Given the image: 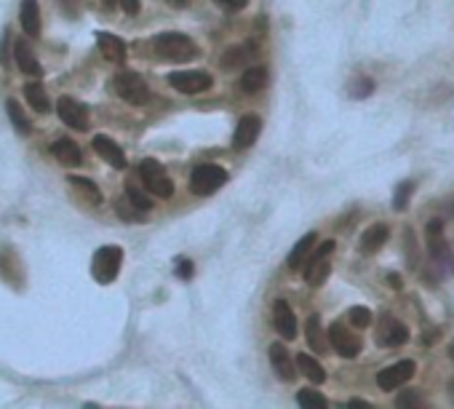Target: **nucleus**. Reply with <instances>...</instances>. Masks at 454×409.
I'll return each mask as SVG.
<instances>
[{"label": "nucleus", "mask_w": 454, "mask_h": 409, "mask_svg": "<svg viewBox=\"0 0 454 409\" xmlns=\"http://www.w3.org/2000/svg\"><path fill=\"white\" fill-rule=\"evenodd\" d=\"M153 46H156V54L161 56V59L174 62V65H179V62H190V59H195V56L200 54L195 41L182 33L158 35L156 41H153Z\"/></svg>", "instance_id": "obj_1"}, {"label": "nucleus", "mask_w": 454, "mask_h": 409, "mask_svg": "<svg viewBox=\"0 0 454 409\" xmlns=\"http://www.w3.org/2000/svg\"><path fill=\"white\" fill-rule=\"evenodd\" d=\"M112 86H115V94H118L123 102H129V105H147V102H150V89H147V83H144L142 75L134 73V70H123V73H118L115 80H112Z\"/></svg>", "instance_id": "obj_2"}, {"label": "nucleus", "mask_w": 454, "mask_h": 409, "mask_svg": "<svg viewBox=\"0 0 454 409\" xmlns=\"http://www.w3.org/2000/svg\"><path fill=\"white\" fill-rule=\"evenodd\" d=\"M139 177H142L144 188L150 190L158 198H171L174 196V182L168 179L166 169L158 164L156 158H144L139 166Z\"/></svg>", "instance_id": "obj_3"}, {"label": "nucleus", "mask_w": 454, "mask_h": 409, "mask_svg": "<svg viewBox=\"0 0 454 409\" xmlns=\"http://www.w3.org/2000/svg\"><path fill=\"white\" fill-rule=\"evenodd\" d=\"M227 182V171L222 166H214V164H203V166H195L193 174H190V190L195 196H211L217 193Z\"/></svg>", "instance_id": "obj_4"}, {"label": "nucleus", "mask_w": 454, "mask_h": 409, "mask_svg": "<svg viewBox=\"0 0 454 409\" xmlns=\"http://www.w3.org/2000/svg\"><path fill=\"white\" fill-rule=\"evenodd\" d=\"M123 265V252L118 246H102L91 260V273L99 284H110L118 278V270Z\"/></svg>", "instance_id": "obj_5"}, {"label": "nucleus", "mask_w": 454, "mask_h": 409, "mask_svg": "<svg viewBox=\"0 0 454 409\" xmlns=\"http://www.w3.org/2000/svg\"><path fill=\"white\" fill-rule=\"evenodd\" d=\"M334 252V241H323L318 249H315V255H310L308 260H305V281H308V287L318 289L329 278V270H332V265H329V260L326 257Z\"/></svg>", "instance_id": "obj_6"}, {"label": "nucleus", "mask_w": 454, "mask_h": 409, "mask_svg": "<svg viewBox=\"0 0 454 409\" xmlns=\"http://www.w3.org/2000/svg\"><path fill=\"white\" fill-rule=\"evenodd\" d=\"M168 86H174L179 94H200L214 86V78L206 70H185V73H168Z\"/></svg>", "instance_id": "obj_7"}, {"label": "nucleus", "mask_w": 454, "mask_h": 409, "mask_svg": "<svg viewBox=\"0 0 454 409\" xmlns=\"http://www.w3.org/2000/svg\"><path fill=\"white\" fill-rule=\"evenodd\" d=\"M56 115H59V121L65 123L67 129H75V132H86L89 129V107L78 100L62 97V100L56 102Z\"/></svg>", "instance_id": "obj_8"}, {"label": "nucleus", "mask_w": 454, "mask_h": 409, "mask_svg": "<svg viewBox=\"0 0 454 409\" xmlns=\"http://www.w3.org/2000/svg\"><path fill=\"white\" fill-rule=\"evenodd\" d=\"M329 343H332V348L342 356V358H355V356L361 354V348H364V345H361V337L350 332L340 321H334L332 326H329Z\"/></svg>", "instance_id": "obj_9"}, {"label": "nucleus", "mask_w": 454, "mask_h": 409, "mask_svg": "<svg viewBox=\"0 0 454 409\" xmlns=\"http://www.w3.org/2000/svg\"><path fill=\"white\" fill-rule=\"evenodd\" d=\"M414 361L411 358H404L399 364H390L385 366L379 375H377V386L382 388V391H399L404 383H409L411 377H414Z\"/></svg>", "instance_id": "obj_10"}, {"label": "nucleus", "mask_w": 454, "mask_h": 409, "mask_svg": "<svg viewBox=\"0 0 454 409\" xmlns=\"http://www.w3.org/2000/svg\"><path fill=\"white\" fill-rule=\"evenodd\" d=\"M262 132V121H259V115L254 112H246L244 118L238 121L235 126V137H233V144L238 150H244V147H252L256 142V137Z\"/></svg>", "instance_id": "obj_11"}, {"label": "nucleus", "mask_w": 454, "mask_h": 409, "mask_svg": "<svg viewBox=\"0 0 454 409\" xmlns=\"http://www.w3.org/2000/svg\"><path fill=\"white\" fill-rule=\"evenodd\" d=\"M406 340H409V329H406L401 321L385 316L382 324H379V329H377V343L388 345V348H399V345H404Z\"/></svg>", "instance_id": "obj_12"}, {"label": "nucleus", "mask_w": 454, "mask_h": 409, "mask_svg": "<svg viewBox=\"0 0 454 409\" xmlns=\"http://www.w3.org/2000/svg\"><path fill=\"white\" fill-rule=\"evenodd\" d=\"M273 321H276V329L281 332L283 340H294L297 337V316L291 313L286 299H276L273 302Z\"/></svg>", "instance_id": "obj_13"}, {"label": "nucleus", "mask_w": 454, "mask_h": 409, "mask_svg": "<svg viewBox=\"0 0 454 409\" xmlns=\"http://www.w3.org/2000/svg\"><path fill=\"white\" fill-rule=\"evenodd\" d=\"M256 43L254 41H249V43H241V46H230L220 59V67L222 70H238V67L249 65L252 59L256 56Z\"/></svg>", "instance_id": "obj_14"}, {"label": "nucleus", "mask_w": 454, "mask_h": 409, "mask_svg": "<svg viewBox=\"0 0 454 409\" xmlns=\"http://www.w3.org/2000/svg\"><path fill=\"white\" fill-rule=\"evenodd\" d=\"M13 59H16L19 70H22V73H27V75H33V78L43 75V67H40V62H38L33 46L27 43L24 38H19V41L13 43Z\"/></svg>", "instance_id": "obj_15"}, {"label": "nucleus", "mask_w": 454, "mask_h": 409, "mask_svg": "<svg viewBox=\"0 0 454 409\" xmlns=\"http://www.w3.org/2000/svg\"><path fill=\"white\" fill-rule=\"evenodd\" d=\"M97 46H99V51L104 59H110L115 65H123L126 62V56H129V48L123 43L118 35H110V33H99L97 35Z\"/></svg>", "instance_id": "obj_16"}, {"label": "nucleus", "mask_w": 454, "mask_h": 409, "mask_svg": "<svg viewBox=\"0 0 454 409\" xmlns=\"http://www.w3.org/2000/svg\"><path fill=\"white\" fill-rule=\"evenodd\" d=\"M270 364L276 369V375L283 380V383H291L297 372H294V364H291V356H288L286 345L281 343H273L270 345Z\"/></svg>", "instance_id": "obj_17"}, {"label": "nucleus", "mask_w": 454, "mask_h": 409, "mask_svg": "<svg viewBox=\"0 0 454 409\" xmlns=\"http://www.w3.org/2000/svg\"><path fill=\"white\" fill-rule=\"evenodd\" d=\"M94 150H97V153H99L112 169H126V166H129V164H126V155H123V150L115 142H112L110 137H104V134L94 137Z\"/></svg>", "instance_id": "obj_18"}, {"label": "nucleus", "mask_w": 454, "mask_h": 409, "mask_svg": "<svg viewBox=\"0 0 454 409\" xmlns=\"http://www.w3.org/2000/svg\"><path fill=\"white\" fill-rule=\"evenodd\" d=\"M388 235H390V230H388V225H372L369 230L361 235V252L364 255H377L385 243H388Z\"/></svg>", "instance_id": "obj_19"}, {"label": "nucleus", "mask_w": 454, "mask_h": 409, "mask_svg": "<svg viewBox=\"0 0 454 409\" xmlns=\"http://www.w3.org/2000/svg\"><path fill=\"white\" fill-rule=\"evenodd\" d=\"M19 22H22V30L30 38L40 33V9H38V0H22L19 6Z\"/></svg>", "instance_id": "obj_20"}, {"label": "nucleus", "mask_w": 454, "mask_h": 409, "mask_svg": "<svg viewBox=\"0 0 454 409\" xmlns=\"http://www.w3.org/2000/svg\"><path fill=\"white\" fill-rule=\"evenodd\" d=\"M54 158L59 164H65V166H80L83 164V155H80L78 144L72 142V139H59L54 142Z\"/></svg>", "instance_id": "obj_21"}, {"label": "nucleus", "mask_w": 454, "mask_h": 409, "mask_svg": "<svg viewBox=\"0 0 454 409\" xmlns=\"http://www.w3.org/2000/svg\"><path fill=\"white\" fill-rule=\"evenodd\" d=\"M315 241H318V235H315V233H308V235H302V238H299L297 246H294V249H291V255H288V267H291V270H299V267L305 265V260L310 257Z\"/></svg>", "instance_id": "obj_22"}, {"label": "nucleus", "mask_w": 454, "mask_h": 409, "mask_svg": "<svg viewBox=\"0 0 454 409\" xmlns=\"http://www.w3.org/2000/svg\"><path fill=\"white\" fill-rule=\"evenodd\" d=\"M305 337H308V345L315 354H326V337H323V326H321V316H308V324H305Z\"/></svg>", "instance_id": "obj_23"}, {"label": "nucleus", "mask_w": 454, "mask_h": 409, "mask_svg": "<svg viewBox=\"0 0 454 409\" xmlns=\"http://www.w3.org/2000/svg\"><path fill=\"white\" fill-rule=\"evenodd\" d=\"M267 83V67H249V70H244V75H241V80H238V86H241V91H246V94H256V91L262 89Z\"/></svg>", "instance_id": "obj_24"}, {"label": "nucleus", "mask_w": 454, "mask_h": 409, "mask_svg": "<svg viewBox=\"0 0 454 409\" xmlns=\"http://www.w3.org/2000/svg\"><path fill=\"white\" fill-rule=\"evenodd\" d=\"M297 369L302 372V375L310 380L313 386H321L323 380H326V372H323V366L313 358V356L308 354H299L297 356Z\"/></svg>", "instance_id": "obj_25"}, {"label": "nucleus", "mask_w": 454, "mask_h": 409, "mask_svg": "<svg viewBox=\"0 0 454 409\" xmlns=\"http://www.w3.org/2000/svg\"><path fill=\"white\" fill-rule=\"evenodd\" d=\"M428 241H431V257L433 262L441 267V265H454V257L452 252H449V246H446V241L441 238V233H433V235H428Z\"/></svg>", "instance_id": "obj_26"}, {"label": "nucleus", "mask_w": 454, "mask_h": 409, "mask_svg": "<svg viewBox=\"0 0 454 409\" xmlns=\"http://www.w3.org/2000/svg\"><path fill=\"white\" fill-rule=\"evenodd\" d=\"M6 110H9V118H11L13 129L22 134V137H30V134H33V123L27 121V115H24V110H22V105H19V102L9 100V102H6Z\"/></svg>", "instance_id": "obj_27"}, {"label": "nucleus", "mask_w": 454, "mask_h": 409, "mask_svg": "<svg viewBox=\"0 0 454 409\" xmlns=\"http://www.w3.org/2000/svg\"><path fill=\"white\" fill-rule=\"evenodd\" d=\"M24 100L30 102V107H33L35 112H48V107H51L40 83H27V86H24Z\"/></svg>", "instance_id": "obj_28"}, {"label": "nucleus", "mask_w": 454, "mask_h": 409, "mask_svg": "<svg viewBox=\"0 0 454 409\" xmlns=\"http://www.w3.org/2000/svg\"><path fill=\"white\" fill-rule=\"evenodd\" d=\"M123 193H126L123 198L129 201L131 206H136L139 211H150V209H153V203H156V201L150 198V196H144L142 190L136 188V185H131V182H126V188H123Z\"/></svg>", "instance_id": "obj_29"}, {"label": "nucleus", "mask_w": 454, "mask_h": 409, "mask_svg": "<svg viewBox=\"0 0 454 409\" xmlns=\"http://www.w3.org/2000/svg\"><path fill=\"white\" fill-rule=\"evenodd\" d=\"M297 404L305 409H326L329 407V401L323 398V393L318 391H313V388H302L297 393Z\"/></svg>", "instance_id": "obj_30"}, {"label": "nucleus", "mask_w": 454, "mask_h": 409, "mask_svg": "<svg viewBox=\"0 0 454 409\" xmlns=\"http://www.w3.org/2000/svg\"><path fill=\"white\" fill-rule=\"evenodd\" d=\"M70 185L78 190V193H83V196L89 198L91 206H99L102 203V193L94 182H89V179H83V177H70Z\"/></svg>", "instance_id": "obj_31"}, {"label": "nucleus", "mask_w": 454, "mask_h": 409, "mask_svg": "<svg viewBox=\"0 0 454 409\" xmlns=\"http://www.w3.org/2000/svg\"><path fill=\"white\" fill-rule=\"evenodd\" d=\"M414 182L411 179H406V182H401L399 188H396V196H393V209L396 211H404L406 206H409V198H411V193H414Z\"/></svg>", "instance_id": "obj_32"}, {"label": "nucleus", "mask_w": 454, "mask_h": 409, "mask_svg": "<svg viewBox=\"0 0 454 409\" xmlns=\"http://www.w3.org/2000/svg\"><path fill=\"white\" fill-rule=\"evenodd\" d=\"M372 91H374V83H372L369 78L364 75L353 78V83H350V97H353V100H366Z\"/></svg>", "instance_id": "obj_33"}, {"label": "nucleus", "mask_w": 454, "mask_h": 409, "mask_svg": "<svg viewBox=\"0 0 454 409\" xmlns=\"http://www.w3.org/2000/svg\"><path fill=\"white\" fill-rule=\"evenodd\" d=\"M347 319H350V324H353L355 329H366V326L372 324V310L364 308V305H355V308H350Z\"/></svg>", "instance_id": "obj_34"}, {"label": "nucleus", "mask_w": 454, "mask_h": 409, "mask_svg": "<svg viewBox=\"0 0 454 409\" xmlns=\"http://www.w3.org/2000/svg\"><path fill=\"white\" fill-rule=\"evenodd\" d=\"M115 211H118V214H121L126 222L142 220V214H144V211H139L136 206H131V203H129L126 198H118V203H115Z\"/></svg>", "instance_id": "obj_35"}, {"label": "nucleus", "mask_w": 454, "mask_h": 409, "mask_svg": "<svg viewBox=\"0 0 454 409\" xmlns=\"http://www.w3.org/2000/svg\"><path fill=\"white\" fill-rule=\"evenodd\" d=\"M396 407H425V401H422V396L417 391H404V393H399V398H396Z\"/></svg>", "instance_id": "obj_36"}, {"label": "nucleus", "mask_w": 454, "mask_h": 409, "mask_svg": "<svg viewBox=\"0 0 454 409\" xmlns=\"http://www.w3.org/2000/svg\"><path fill=\"white\" fill-rule=\"evenodd\" d=\"M406 255H409V267L417 270L420 267V260H417V241H414V230H406Z\"/></svg>", "instance_id": "obj_37"}, {"label": "nucleus", "mask_w": 454, "mask_h": 409, "mask_svg": "<svg viewBox=\"0 0 454 409\" xmlns=\"http://www.w3.org/2000/svg\"><path fill=\"white\" fill-rule=\"evenodd\" d=\"M214 3H217V6H222L225 11H241L249 0H214Z\"/></svg>", "instance_id": "obj_38"}, {"label": "nucleus", "mask_w": 454, "mask_h": 409, "mask_svg": "<svg viewBox=\"0 0 454 409\" xmlns=\"http://www.w3.org/2000/svg\"><path fill=\"white\" fill-rule=\"evenodd\" d=\"M0 65L9 67V30H3V38H0Z\"/></svg>", "instance_id": "obj_39"}, {"label": "nucleus", "mask_w": 454, "mask_h": 409, "mask_svg": "<svg viewBox=\"0 0 454 409\" xmlns=\"http://www.w3.org/2000/svg\"><path fill=\"white\" fill-rule=\"evenodd\" d=\"M177 273H179V278H190L193 276V262H190L188 257H182L177 262Z\"/></svg>", "instance_id": "obj_40"}, {"label": "nucleus", "mask_w": 454, "mask_h": 409, "mask_svg": "<svg viewBox=\"0 0 454 409\" xmlns=\"http://www.w3.org/2000/svg\"><path fill=\"white\" fill-rule=\"evenodd\" d=\"M118 3H121L123 6V11L126 14H139V0H118Z\"/></svg>", "instance_id": "obj_41"}, {"label": "nucleus", "mask_w": 454, "mask_h": 409, "mask_svg": "<svg viewBox=\"0 0 454 409\" xmlns=\"http://www.w3.org/2000/svg\"><path fill=\"white\" fill-rule=\"evenodd\" d=\"M388 284L390 289H404V278L396 276V273H388Z\"/></svg>", "instance_id": "obj_42"}, {"label": "nucleus", "mask_w": 454, "mask_h": 409, "mask_svg": "<svg viewBox=\"0 0 454 409\" xmlns=\"http://www.w3.org/2000/svg\"><path fill=\"white\" fill-rule=\"evenodd\" d=\"M347 407L350 409H372V404L364 401V398H353V401H347Z\"/></svg>", "instance_id": "obj_43"}, {"label": "nucleus", "mask_w": 454, "mask_h": 409, "mask_svg": "<svg viewBox=\"0 0 454 409\" xmlns=\"http://www.w3.org/2000/svg\"><path fill=\"white\" fill-rule=\"evenodd\" d=\"M168 6H177V9H182V6H188V0H166Z\"/></svg>", "instance_id": "obj_44"}, {"label": "nucleus", "mask_w": 454, "mask_h": 409, "mask_svg": "<svg viewBox=\"0 0 454 409\" xmlns=\"http://www.w3.org/2000/svg\"><path fill=\"white\" fill-rule=\"evenodd\" d=\"M102 3H104L107 9H115V6H118V0H102Z\"/></svg>", "instance_id": "obj_45"}, {"label": "nucleus", "mask_w": 454, "mask_h": 409, "mask_svg": "<svg viewBox=\"0 0 454 409\" xmlns=\"http://www.w3.org/2000/svg\"><path fill=\"white\" fill-rule=\"evenodd\" d=\"M449 356H452V361H454V343L449 345Z\"/></svg>", "instance_id": "obj_46"}, {"label": "nucleus", "mask_w": 454, "mask_h": 409, "mask_svg": "<svg viewBox=\"0 0 454 409\" xmlns=\"http://www.w3.org/2000/svg\"><path fill=\"white\" fill-rule=\"evenodd\" d=\"M449 391H452V401H454V383H452V386H449Z\"/></svg>", "instance_id": "obj_47"}]
</instances>
